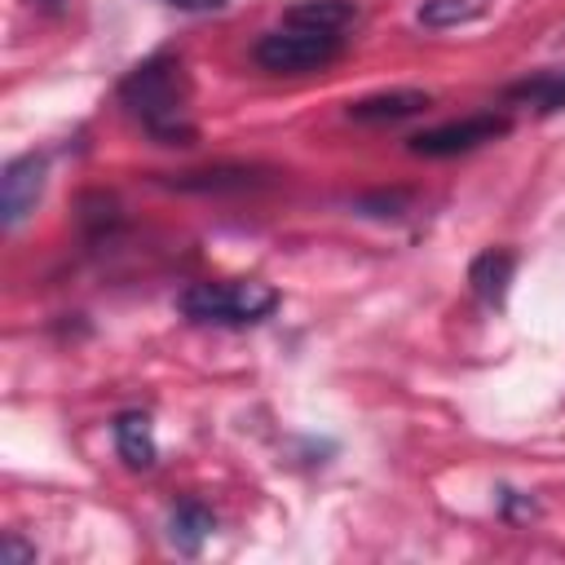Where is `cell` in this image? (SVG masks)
Instances as JSON below:
<instances>
[{
	"label": "cell",
	"instance_id": "cell-1",
	"mask_svg": "<svg viewBox=\"0 0 565 565\" xmlns=\"http://www.w3.org/2000/svg\"><path fill=\"white\" fill-rule=\"evenodd\" d=\"M119 106L159 146H194V84L181 53L159 49L119 79Z\"/></svg>",
	"mask_w": 565,
	"mask_h": 565
},
{
	"label": "cell",
	"instance_id": "cell-2",
	"mask_svg": "<svg viewBox=\"0 0 565 565\" xmlns=\"http://www.w3.org/2000/svg\"><path fill=\"white\" fill-rule=\"evenodd\" d=\"M181 318L190 322H212V327H252L265 322L278 309V291L256 278L238 282H190L177 296Z\"/></svg>",
	"mask_w": 565,
	"mask_h": 565
},
{
	"label": "cell",
	"instance_id": "cell-3",
	"mask_svg": "<svg viewBox=\"0 0 565 565\" xmlns=\"http://www.w3.org/2000/svg\"><path fill=\"white\" fill-rule=\"evenodd\" d=\"M344 53V31H318V26H274L252 44V57L269 75H309L331 66Z\"/></svg>",
	"mask_w": 565,
	"mask_h": 565
},
{
	"label": "cell",
	"instance_id": "cell-4",
	"mask_svg": "<svg viewBox=\"0 0 565 565\" xmlns=\"http://www.w3.org/2000/svg\"><path fill=\"white\" fill-rule=\"evenodd\" d=\"M508 132H512V115L481 110V115H463V119H450V124H437V128L406 137V150L424 154V159H450V154H468L477 146H490Z\"/></svg>",
	"mask_w": 565,
	"mask_h": 565
},
{
	"label": "cell",
	"instance_id": "cell-5",
	"mask_svg": "<svg viewBox=\"0 0 565 565\" xmlns=\"http://www.w3.org/2000/svg\"><path fill=\"white\" fill-rule=\"evenodd\" d=\"M44 172H49L44 154H18L4 163V172H0V225L4 230H18L35 212V203L44 194Z\"/></svg>",
	"mask_w": 565,
	"mask_h": 565
},
{
	"label": "cell",
	"instance_id": "cell-6",
	"mask_svg": "<svg viewBox=\"0 0 565 565\" xmlns=\"http://www.w3.org/2000/svg\"><path fill=\"white\" fill-rule=\"evenodd\" d=\"M512 274H516V252H508V247H486V252L472 256V265H468V287H472V296H477L486 309H503L508 287H512Z\"/></svg>",
	"mask_w": 565,
	"mask_h": 565
},
{
	"label": "cell",
	"instance_id": "cell-7",
	"mask_svg": "<svg viewBox=\"0 0 565 565\" xmlns=\"http://www.w3.org/2000/svg\"><path fill=\"white\" fill-rule=\"evenodd\" d=\"M115 437V455L132 468V472H150L159 463V446H154V424L146 411H119L110 424Z\"/></svg>",
	"mask_w": 565,
	"mask_h": 565
},
{
	"label": "cell",
	"instance_id": "cell-8",
	"mask_svg": "<svg viewBox=\"0 0 565 565\" xmlns=\"http://www.w3.org/2000/svg\"><path fill=\"white\" fill-rule=\"evenodd\" d=\"M428 106H433V97L424 88H388V93H371V97L349 102L344 115L353 124H397V119H411Z\"/></svg>",
	"mask_w": 565,
	"mask_h": 565
},
{
	"label": "cell",
	"instance_id": "cell-9",
	"mask_svg": "<svg viewBox=\"0 0 565 565\" xmlns=\"http://www.w3.org/2000/svg\"><path fill=\"white\" fill-rule=\"evenodd\" d=\"M163 185L181 194H238V190H256L260 172L243 163H221V168H199V172H168Z\"/></svg>",
	"mask_w": 565,
	"mask_h": 565
},
{
	"label": "cell",
	"instance_id": "cell-10",
	"mask_svg": "<svg viewBox=\"0 0 565 565\" xmlns=\"http://www.w3.org/2000/svg\"><path fill=\"white\" fill-rule=\"evenodd\" d=\"M503 102L525 106V110H534V115H556V110H565V66L534 71V75L508 84V88H503Z\"/></svg>",
	"mask_w": 565,
	"mask_h": 565
},
{
	"label": "cell",
	"instance_id": "cell-11",
	"mask_svg": "<svg viewBox=\"0 0 565 565\" xmlns=\"http://www.w3.org/2000/svg\"><path fill=\"white\" fill-rule=\"evenodd\" d=\"M212 530H216V512L199 499H181L168 516V539L181 556H199V547L212 539Z\"/></svg>",
	"mask_w": 565,
	"mask_h": 565
},
{
	"label": "cell",
	"instance_id": "cell-12",
	"mask_svg": "<svg viewBox=\"0 0 565 565\" xmlns=\"http://www.w3.org/2000/svg\"><path fill=\"white\" fill-rule=\"evenodd\" d=\"M358 4L353 0H300L282 13V22L291 26H318V31H349L358 22Z\"/></svg>",
	"mask_w": 565,
	"mask_h": 565
},
{
	"label": "cell",
	"instance_id": "cell-13",
	"mask_svg": "<svg viewBox=\"0 0 565 565\" xmlns=\"http://www.w3.org/2000/svg\"><path fill=\"white\" fill-rule=\"evenodd\" d=\"M486 9H490V0H424L415 9V22L428 26V31H446V26L477 22Z\"/></svg>",
	"mask_w": 565,
	"mask_h": 565
},
{
	"label": "cell",
	"instance_id": "cell-14",
	"mask_svg": "<svg viewBox=\"0 0 565 565\" xmlns=\"http://www.w3.org/2000/svg\"><path fill=\"white\" fill-rule=\"evenodd\" d=\"M358 216H375V221H397L411 212V194L406 190H371V194H358L349 203Z\"/></svg>",
	"mask_w": 565,
	"mask_h": 565
},
{
	"label": "cell",
	"instance_id": "cell-15",
	"mask_svg": "<svg viewBox=\"0 0 565 565\" xmlns=\"http://www.w3.org/2000/svg\"><path fill=\"white\" fill-rule=\"evenodd\" d=\"M494 503H499V516L503 521H530V516H539V503L530 494L512 490V486H499L494 490Z\"/></svg>",
	"mask_w": 565,
	"mask_h": 565
},
{
	"label": "cell",
	"instance_id": "cell-16",
	"mask_svg": "<svg viewBox=\"0 0 565 565\" xmlns=\"http://www.w3.org/2000/svg\"><path fill=\"white\" fill-rule=\"evenodd\" d=\"M40 552L31 547V543H22L18 534H4V543H0V561L4 565H22V561H35Z\"/></svg>",
	"mask_w": 565,
	"mask_h": 565
},
{
	"label": "cell",
	"instance_id": "cell-17",
	"mask_svg": "<svg viewBox=\"0 0 565 565\" xmlns=\"http://www.w3.org/2000/svg\"><path fill=\"white\" fill-rule=\"evenodd\" d=\"M163 4H172V9H185V13H216V9H225L230 0H163Z\"/></svg>",
	"mask_w": 565,
	"mask_h": 565
},
{
	"label": "cell",
	"instance_id": "cell-18",
	"mask_svg": "<svg viewBox=\"0 0 565 565\" xmlns=\"http://www.w3.org/2000/svg\"><path fill=\"white\" fill-rule=\"evenodd\" d=\"M44 13H62V0H35Z\"/></svg>",
	"mask_w": 565,
	"mask_h": 565
}]
</instances>
